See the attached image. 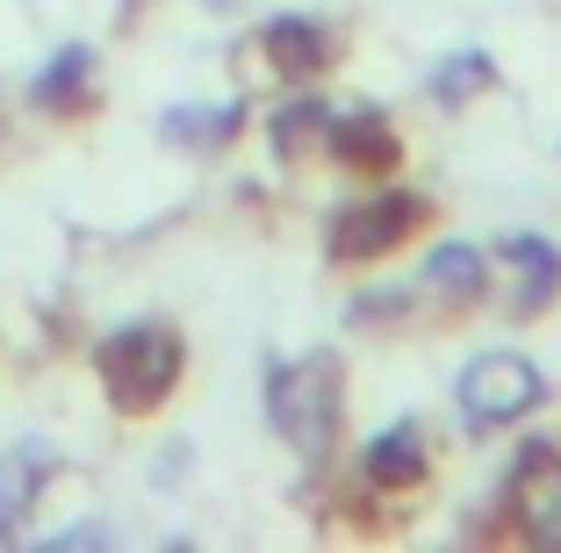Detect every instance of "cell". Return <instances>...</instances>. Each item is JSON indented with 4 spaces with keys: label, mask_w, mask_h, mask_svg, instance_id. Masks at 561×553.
<instances>
[{
    "label": "cell",
    "mask_w": 561,
    "mask_h": 553,
    "mask_svg": "<svg viewBox=\"0 0 561 553\" xmlns=\"http://www.w3.org/2000/svg\"><path fill=\"white\" fill-rule=\"evenodd\" d=\"M94 367H101V381L116 389L123 410H151L181 381V338L165 324H123L94 345Z\"/></svg>",
    "instance_id": "obj_1"
},
{
    "label": "cell",
    "mask_w": 561,
    "mask_h": 553,
    "mask_svg": "<svg viewBox=\"0 0 561 553\" xmlns=\"http://www.w3.org/2000/svg\"><path fill=\"white\" fill-rule=\"evenodd\" d=\"M50 468H58V453H50L44 439H15L0 453V539L22 532V518H30V504L44 496Z\"/></svg>",
    "instance_id": "obj_5"
},
{
    "label": "cell",
    "mask_w": 561,
    "mask_h": 553,
    "mask_svg": "<svg viewBox=\"0 0 561 553\" xmlns=\"http://www.w3.org/2000/svg\"><path fill=\"white\" fill-rule=\"evenodd\" d=\"M266 410H274V424L302 446V453H317V446L331 439V424H339V367H331L324 353L296 359V367H274Z\"/></svg>",
    "instance_id": "obj_3"
},
{
    "label": "cell",
    "mask_w": 561,
    "mask_h": 553,
    "mask_svg": "<svg viewBox=\"0 0 561 553\" xmlns=\"http://www.w3.org/2000/svg\"><path fill=\"white\" fill-rule=\"evenodd\" d=\"M540 395H547V381L526 353H482V359H468L461 381H454V403H461V417L476 424V431H496V424L526 417Z\"/></svg>",
    "instance_id": "obj_2"
},
{
    "label": "cell",
    "mask_w": 561,
    "mask_h": 553,
    "mask_svg": "<svg viewBox=\"0 0 561 553\" xmlns=\"http://www.w3.org/2000/svg\"><path fill=\"white\" fill-rule=\"evenodd\" d=\"M425 288H432V295H446V302H476V295L490 288V266H482L476 244H432Z\"/></svg>",
    "instance_id": "obj_6"
},
{
    "label": "cell",
    "mask_w": 561,
    "mask_h": 553,
    "mask_svg": "<svg viewBox=\"0 0 561 553\" xmlns=\"http://www.w3.org/2000/svg\"><path fill=\"white\" fill-rule=\"evenodd\" d=\"M504 260H518V266L533 274L526 302H540V295H547V280H561V252H554V244H540V238H512V244H504Z\"/></svg>",
    "instance_id": "obj_11"
},
{
    "label": "cell",
    "mask_w": 561,
    "mask_h": 553,
    "mask_svg": "<svg viewBox=\"0 0 561 553\" xmlns=\"http://www.w3.org/2000/svg\"><path fill=\"white\" fill-rule=\"evenodd\" d=\"M238 108H173L165 115V137H231Z\"/></svg>",
    "instance_id": "obj_13"
},
{
    "label": "cell",
    "mask_w": 561,
    "mask_h": 553,
    "mask_svg": "<svg viewBox=\"0 0 561 553\" xmlns=\"http://www.w3.org/2000/svg\"><path fill=\"white\" fill-rule=\"evenodd\" d=\"M518 525H526L533 546H561V474H547L540 488L518 496Z\"/></svg>",
    "instance_id": "obj_10"
},
{
    "label": "cell",
    "mask_w": 561,
    "mask_h": 553,
    "mask_svg": "<svg viewBox=\"0 0 561 553\" xmlns=\"http://www.w3.org/2000/svg\"><path fill=\"white\" fill-rule=\"evenodd\" d=\"M266 58H280L288 72H317L324 66V36H317V22H266Z\"/></svg>",
    "instance_id": "obj_9"
},
{
    "label": "cell",
    "mask_w": 561,
    "mask_h": 553,
    "mask_svg": "<svg viewBox=\"0 0 561 553\" xmlns=\"http://www.w3.org/2000/svg\"><path fill=\"white\" fill-rule=\"evenodd\" d=\"M87 80V50L72 44V50H58L50 58V72H36V101H72V87Z\"/></svg>",
    "instance_id": "obj_12"
},
{
    "label": "cell",
    "mask_w": 561,
    "mask_h": 553,
    "mask_svg": "<svg viewBox=\"0 0 561 553\" xmlns=\"http://www.w3.org/2000/svg\"><path fill=\"white\" fill-rule=\"evenodd\" d=\"M482 80H490V58H476V50H461L454 66H439V72H432V94H439V101H468L461 87H482Z\"/></svg>",
    "instance_id": "obj_14"
},
{
    "label": "cell",
    "mask_w": 561,
    "mask_h": 553,
    "mask_svg": "<svg viewBox=\"0 0 561 553\" xmlns=\"http://www.w3.org/2000/svg\"><path fill=\"white\" fill-rule=\"evenodd\" d=\"M331 151H346V159L360 165H381V159H397V137L381 130V115H331Z\"/></svg>",
    "instance_id": "obj_8"
},
{
    "label": "cell",
    "mask_w": 561,
    "mask_h": 553,
    "mask_svg": "<svg viewBox=\"0 0 561 553\" xmlns=\"http://www.w3.org/2000/svg\"><path fill=\"white\" fill-rule=\"evenodd\" d=\"M417 223V201L411 195H381V201H353L339 223H331V260H375L403 230Z\"/></svg>",
    "instance_id": "obj_4"
},
{
    "label": "cell",
    "mask_w": 561,
    "mask_h": 553,
    "mask_svg": "<svg viewBox=\"0 0 561 553\" xmlns=\"http://www.w3.org/2000/svg\"><path fill=\"white\" fill-rule=\"evenodd\" d=\"M367 474H375V482H389V488H403V482H417V474H425V453H417V431H411V424H397V431H381V439L367 446Z\"/></svg>",
    "instance_id": "obj_7"
}]
</instances>
